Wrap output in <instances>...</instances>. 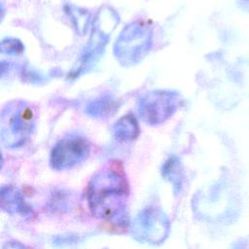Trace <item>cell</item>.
I'll use <instances>...</instances> for the list:
<instances>
[{"mask_svg":"<svg viewBox=\"0 0 249 249\" xmlns=\"http://www.w3.org/2000/svg\"><path fill=\"white\" fill-rule=\"evenodd\" d=\"M162 176L173 185L175 194L180 192L183 182V169L180 160L176 157H170L163 164Z\"/></svg>","mask_w":249,"mask_h":249,"instance_id":"10","label":"cell"},{"mask_svg":"<svg viewBox=\"0 0 249 249\" xmlns=\"http://www.w3.org/2000/svg\"><path fill=\"white\" fill-rule=\"evenodd\" d=\"M113 134L120 141H131L139 134V125L136 119L131 115L120 118L112 127Z\"/></svg>","mask_w":249,"mask_h":249,"instance_id":"9","label":"cell"},{"mask_svg":"<svg viewBox=\"0 0 249 249\" xmlns=\"http://www.w3.org/2000/svg\"><path fill=\"white\" fill-rule=\"evenodd\" d=\"M1 208L11 215L28 218L33 215L32 207L24 200L22 194L14 186L4 185L0 191Z\"/></svg>","mask_w":249,"mask_h":249,"instance_id":"7","label":"cell"},{"mask_svg":"<svg viewBox=\"0 0 249 249\" xmlns=\"http://www.w3.org/2000/svg\"><path fill=\"white\" fill-rule=\"evenodd\" d=\"M152 46V31L142 24H131L123 30L114 46V54L124 66L139 63Z\"/></svg>","mask_w":249,"mask_h":249,"instance_id":"3","label":"cell"},{"mask_svg":"<svg viewBox=\"0 0 249 249\" xmlns=\"http://www.w3.org/2000/svg\"><path fill=\"white\" fill-rule=\"evenodd\" d=\"M128 196V187L124 174L107 167L97 171L88 185L89 208L98 219L113 220L124 214Z\"/></svg>","mask_w":249,"mask_h":249,"instance_id":"1","label":"cell"},{"mask_svg":"<svg viewBox=\"0 0 249 249\" xmlns=\"http://www.w3.org/2000/svg\"><path fill=\"white\" fill-rule=\"evenodd\" d=\"M131 235L138 242L159 245L169 234L170 222L166 214L156 206H147L133 219Z\"/></svg>","mask_w":249,"mask_h":249,"instance_id":"5","label":"cell"},{"mask_svg":"<svg viewBox=\"0 0 249 249\" xmlns=\"http://www.w3.org/2000/svg\"><path fill=\"white\" fill-rule=\"evenodd\" d=\"M179 103L180 96L178 92L156 89L148 91L139 97L137 111L145 124L160 125L173 116Z\"/></svg>","mask_w":249,"mask_h":249,"instance_id":"4","label":"cell"},{"mask_svg":"<svg viewBox=\"0 0 249 249\" xmlns=\"http://www.w3.org/2000/svg\"><path fill=\"white\" fill-rule=\"evenodd\" d=\"M35 126L36 112L29 102L14 100L3 107L0 115V135L5 147H22L30 140Z\"/></svg>","mask_w":249,"mask_h":249,"instance_id":"2","label":"cell"},{"mask_svg":"<svg viewBox=\"0 0 249 249\" xmlns=\"http://www.w3.org/2000/svg\"><path fill=\"white\" fill-rule=\"evenodd\" d=\"M118 107L119 104L117 103V100L113 96L105 94L90 101L88 104L86 111L91 118L103 119L113 115L117 111Z\"/></svg>","mask_w":249,"mask_h":249,"instance_id":"8","label":"cell"},{"mask_svg":"<svg viewBox=\"0 0 249 249\" xmlns=\"http://www.w3.org/2000/svg\"><path fill=\"white\" fill-rule=\"evenodd\" d=\"M2 53H19L22 51V45L17 41V40H7L2 42V47H1Z\"/></svg>","mask_w":249,"mask_h":249,"instance_id":"11","label":"cell"},{"mask_svg":"<svg viewBox=\"0 0 249 249\" xmlns=\"http://www.w3.org/2000/svg\"><path fill=\"white\" fill-rule=\"evenodd\" d=\"M90 153V144L81 135L72 134L58 140L52 149L50 164L55 170H66L85 161Z\"/></svg>","mask_w":249,"mask_h":249,"instance_id":"6","label":"cell"}]
</instances>
